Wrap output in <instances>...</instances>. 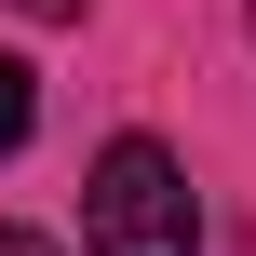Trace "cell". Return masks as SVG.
Returning <instances> with one entry per match:
<instances>
[{"mask_svg": "<svg viewBox=\"0 0 256 256\" xmlns=\"http://www.w3.org/2000/svg\"><path fill=\"white\" fill-rule=\"evenodd\" d=\"M81 243H94V256H202V202H189V176H176L162 135H122V148L94 162Z\"/></svg>", "mask_w": 256, "mask_h": 256, "instance_id": "1", "label": "cell"}, {"mask_svg": "<svg viewBox=\"0 0 256 256\" xmlns=\"http://www.w3.org/2000/svg\"><path fill=\"white\" fill-rule=\"evenodd\" d=\"M27 122H40V68H14V54H0V162L27 148Z\"/></svg>", "mask_w": 256, "mask_h": 256, "instance_id": "2", "label": "cell"}, {"mask_svg": "<svg viewBox=\"0 0 256 256\" xmlns=\"http://www.w3.org/2000/svg\"><path fill=\"white\" fill-rule=\"evenodd\" d=\"M0 256H54V243H40V230H0Z\"/></svg>", "mask_w": 256, "mask_h": 256, "instance_id": "3", "label": "cell"}, {"mask_svg": "<svg viewBox=\"0 0 256 256\" xmlns=\"http://www.w3.org/2000/svg\"><path fill=\"white\" fill-rule=\"evenodd\" d=\"M14 14H40V27H54V14H81V0H14Z\"/></svg>", "mask_w": 256, "mask_h": 256, "instance_id": "4", "label": "cell"}, {"mask_svg": "<svg viewBox=\"0 0 256 256\" xmlns=\"http://www.w3.org/2000/svg\"><path fill=\"white\" fill-rule=\"evenodd\" d=\"M243 14H256V0H243Z\"/></svg>", "mask_w": 256, "mask_h": 256, "instance_id": "5", "label": "cell"}]
</instances>
